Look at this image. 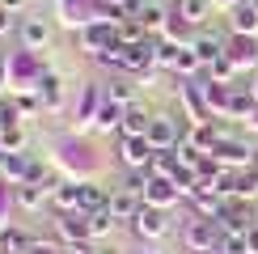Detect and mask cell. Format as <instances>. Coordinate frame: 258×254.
Here are the masks:
<instances>
[{"mask_svg":"<svg viewBox=\"0 0 258 254\" xmlns=\"http://www.w3.org/2000/svg\"><path fill=\"white\" fill-rule=\"evenodd\" d=\"M182 246H186L190 254H208L220 246V229L212 216H190L186 225H182Z\"/></svg>","mask_w":258,"mask_h":254,"instance_id":"1","label":"cell"},{"mask_svg":"<svg viewBox=\"0 0 258 254\" xmlns=\"http://www.w3.org/2000/svg\"><path fill=\"white\" fill-rule=\"evenodd\" d=\"M114 42H119V21L98 17V21H89V26H81V47L89 51L93 59H98L102 51H110Z\"/></svg>","mask_w":258,"mask_h":254,"instance_id":"2","label":"cell"},{"mask_svg":"<svg viewBox=\"0 0 258 254\" xmlns=\"http://www.w3.org/2000/svg\"><path fill=\"white\" fill-rule=\"evenodd\" d=\"M212 157H216L224 169H250V165H254V148L245 144V140H237V136H229V132H224L220 140H216Z\"/></svg>","mask_w":258,"mask_h":254,"instance_id":"3","label":"cell"},{"mask_svg":"<svg viewBox=\"0 0 258 254\" xmlns=\"http://www.w3.org/2000/svg\"><path fill=\"white\" fill-rule=\"evenodd\" d=\"M55 233L68 241V246H89L93 241V229H89V216H85V212H59Z\"/></svg>","mask_w":258,"mask_h":254,"instance_id":"4","label":"cell"},{"mask_svg":"<svg viewBox=\"0 0 258 254\" xmlns=\"http://www.w3.org/2000/svg\"><path fill=\"white\" fill-rule=\"evenodd\" d=\"M132 229H136V237L140 241H161V237H165V233H169V216H165V212H161V208H140V216L132 220Z\"/></svg>","mask_w":258,"mask_h":254,"instance_id":"5","label":"cell"},{"mask_svg":"<svg viewBox=\"0 0 258 254\" xmlns=\"http://www.w3.org/2000/svg\"><path fill=\"white\" fill-rule=\"evenodd\" d=\"M59 178H51V182H17L13 186V204L21 212H42V204H51V186H55Z\"/></svg>","mask_w":258,"mask_h":254,"instance_id":"6","label":"cell"},{"mask_svg":"<svg viewBox=\"0 0 258 254\" xmlns=\"http://www.w3.org/2000/svg\"><path fill=\"white\" fill-rule=\"evenodd\" d=\"M153 153L157 148L148 144V136H123V144H119V161L127 169H148L153 165Z\"/></svg>","mask_w":258,"mask_h":254,"instance_id":"7","label":"cell"},{"mask_svg":"<svg viewBox=\"0 0 258 254\" xmlns=\"http://www.w3.org/2000/svg\"><path fill=\"white\" fill-rule=\"evenodd\" d=\"M229 59L237 64V72H258V34H229Z\"/></svg>","mask_w":258,"mask_h":254,"instance_id":"8","label":"cell"},{"mask_svg":"<svg viewBox=\"0 0 258 254\" xmlns=\"http://www.w3.org/2000/svg\"><path fill=\"white\" fill-rule=\"evenodd\" d=\"M178 199H182V186L174 182V178H148V186H144V204L148 208L165 212V208H174Z\"/></svg>","mask_w":258,"mask_h":254,"instance_id":"9","label":"cell"},{"mask_svg":"<svg viewBox=\"0 0 258 254\" xmlns=\"http://www.w3.org/2000/svg\"><path fill=\"white\" fill-rule=\"evenodd\" d=\"M140 26L148 30L153 38H165V30H169V21H174V9H165L161 0H144V9H140Z\"/></svg>","mask_w":258,"mask_h":254,"instance_id":"10","label":"cell"},{"mask_svg":"<svg viewBox=\"0 0 258 254\" xmlns=\"http://www.w3.org/2000/svg\"><path fill=\"white\" fill-rule=\"evenodd\" d=\"M34 93H38L42 110H59V106H63V81H59V72L55 68H42V77L34 81Z\"/></svg>","mask_w":258,"mask_h":254,"instance_id":"11","label":"cell"},{"mask_svg":"<svg viewBox=\"0 0 258 254\" xmlns=\"http://www.w3.org/2000/svg\"><path fill=\"white\" fill-rule=\"evenodd\" d=\"M148 144H153V148H178L182 144L178 119H169V114H153V123H148Z\"/></svg>","mask_w":258,"mask_h":254,"instance_id":"12","label":"cell"},{"mask_svg":"<svg viewBox=\"0 0 258 254\" xmlns=\"http://www.w3.org/2000/svg\"><path fill=\"white\" fill-rule=\"evenodd\" d=\"M17 34L21 42H26V51H38V47H47V38H51V26H47V17H21L17 21Z\"/></svg>","mask_w":258,"mask_h":254,"instance_id":"13","label":"cell"},{"mask_svg":"<svg viewBox=\"0 0 258 254\" xmlns=\"http://www.w3.org/2000/svg\"><path fill=\"white\" fill-rule=\"evenodd\" d=\"M106 98V89L102 85H85V93H81V106H77V127H93V119H98V106Z\"/></svg>","mask_w":258,"mask_h":254,"instance_id":"14","label":"cell"},{"mask_svg":"<svg viewBox=\"0 0 258 254\" xmlns=\"http://www.w3.org/2000/svg\"><path fill=\"white\" fill-rule=\"evenodd\" d=\"M106 208H110V190L98 186L93 178H81V212L93 216V212H106Z\"/></svg>","mask_w":258,"mask_h":254,"instance_id":"15","label":"cell"},{"mask_svg":"<svg viewBox=\"0 0 258 254\" xmlns=\"http://www.w3.org/2000/svg\"><path fill=\"white\" fill-rule=\"evenodd\" d=\"M220 127L216 123H190L186 127V132H182V140H186V144H195L199 148V153H212V148H216V140H220Z\"/></svg>","mask_w":258,"mask_h":254,"instance_id":"16","label":"cell"},{"mask_svg":"<svg viewBox=\"0 0 258 254\" xmlns=\"http://www.w3.org/2000/svg\"><path fill=\"white\" fill-rule=\"evenodd\" d=\"M174 17H182L190 30H203V21L212 17V0H178V5H174Z\"/></svg>","mask_w":258,"mask_h":254,"instance_id":"17","label":"cell"},{"mask_svg":"<svg viewBox=\"0 0 258 254\" xmlns=\"http://www.w3.org/2000/svg\"><path fill=\"white\" fill-rule=\"evenodd\" d=\"M190 47H195V55L203 64H212V59H220L224 55V47H229V38H220V34H208V30H195V38H190Z\"/></svg>","mask_w":258,"mask_h":254,"instance_id":"18","label":"cell"},{"mask_svg":"<svg viewBox=\"0 0 258 254\" xmlns=\"http://www.w3.org/2000/svg\"><path fill=\"white\" fill-rule=\"evenodd\" d=\"M140 208H144V199H140L136 190H127V186L110 195V216H114V220H136Z\"/></svg>","mask_w":258,"mask_h":254,"instance_id":"19","label":"cell"},{"mask_svg":"<svg viewBox=\"0 0 258 254\" xmlns=\"http://www.w3.org/2000/svg\"><path fill=\"white\" fill-rule=\"evenodd\" d=\"M123 114H127V106H119L114 98H102L93 127H98V132H123Z\"/></svg>","mask_w":258,"mask_h":254,"instance_id":"20","label":"cell"},{"mask_svg":"<svg viewBox=\"0 0 258 254\" xmlns=\"http://www.w3.org/2000/svg\"><path fill=\"white\" fill-rule=\"evenodd\" d=\"M229 26H233V34H258V9L237 0V5L229 9Z\"/></svg>","mask_w":258,"mask_h":254,"instance_id":"21","label":"cell"},{"mask_svg":"<svg viewBox=\"0 0 258 254\" xmlns=\"http://www.w3.org/2000/svg\"><path fill=\"white\" fill-rule=\"evenodd\" d=\"M51 204L59 212H81V182H55L51 186Z\"/></svg>","mask_w":258,"mask_h":254,"instance_id":"22","label":"cell"},{"mask_svg":"<svg viewBox=\"0 0 258 254\" xmlns=\"http://www.w3.org/2000/svg\"><path fill=\"white\" fill-rule=\"evenodd\" d=\"M0 174L9 178V182H26V174H30V153H5L0 157Z\"/></svg>","mask_w":258,"mask_h":254,"instance_id":"23","label":"cell"},{"mask_svg":"<svg viewBox=\"0 0 258 254\" xmlns=\"http://www.w3.org/2000/svg\"><path fill=\"white\" fill-rule=\"evenodd\" d=\"M178 165H182L178 148H157V153H153V165H148V174H153V178H174Z\"/></svg>","mask_w":258,"mask_h":254,"instance_id":"24","label":"cell"},{"mask_svg":"<svg viewBox=\"0 0 258 254\" xmlns=\"http://www.w3.org/2000/svg\"><path fill=\"white\" fill-rule=\"evenodd\" d=\"M136 93H140V85L132 77H110V85H106V98H114L119 106H136Z\"/></svg>","mask_w":258,"mask_h":254,"instance_id":"25","label":"cell"},{"mask_svg":"<svg viewBox=\"0 0 258 254\" xmlns=\"http://www.w3.org/2000/svg\"><path fill=\"white\" fill-rule=\"evenodd\" d=\"M148 123H153V114L144 110V106H127V114H123V136H148Z\"/></svg>","mask_w":258,"mask_h":254,"instance_id":"26","label":"cell"},{"mask_svg":"<svg viewBox=\"0 0 258 254\" xmlns=\"http://www.w3.org/2000/svg\"><path fill=\"white\" fill-rule=\"evenodd\" d=\"M5 153H26V127H21V123L0 127V157H5Z\"/></svg>","mask_w":258,"mask_h":254,"instance_id":"27","label":"cell"},{"mask_svg":"<svg viewBox=\"0 0 258 254\" xmlns=\"http://www.w3.org/2000/svg\"><path fill=\"white\" fill-rule=\"evenodd\" d=\"M199 68H208V64H203V59L195 55V47H190V42H186V47L178 51V64H174V77H186V81H195V72H199Z\"/></svg>","mask_w":258,"mask_h":254,"instance_id":"28","label":"cell"},{"mask_svg":"<svg viewBox=\"0 0 258 254\" xmlns=\"http://www.w3.org/2000/svg\"><path fill=\"white\" fill-rule=\"evenodd\" d=\"M208 72H212V81H224V85H229L233 77H237V64H233V59H229V51H224L220 59H212V64H208Z\"/></svg>","mask_w":258,"mask_h":254,"instance_id":"29","label":"cell"},{"mask_svg":"<svg viewBox=\"0 0 258 254\" xmlns=\"http://www.w3.org/2000/svg\"><path fill=\"white\" fill-rule=\"evenodd\" d=\"M114 225H119V220L110 216V208H106V212H93V216H89V229H93V241H98V237H106V233H110Z\"/></svg>","mask_w":258,"mask_h":254,"instance_id":"30","label":"cell"},{"mask_svg":"<svg viewBox=\"0 0 258 254\" xmlns=\"http://www.w3.org/2000/svg\"><path fill=\"white\" fill-rule=\"evenodd\" d=\"M13 102H17V110H21V114H38V110H42V102H38V93H34V89H21Z\"/></svg>","mask_w":258,"mask_h":254,"instance_id":"31","label":"cell"},{"mask_svg":"<svg viewBox=\"0 0 258 254\" xmlns=\"http://www.w3.org/2000/svg\"><path fill=\"white\" fill-rule=\"evenodd\" d=\"M26 254H68L63 246H55V241H30V250Z\"/></svg>","mask_w":258,"mask_h":254,"instance_id":"32","label":"cell"},{"mask_svg":"<svg viewBox=\"0 0 258 254\" xmlns=\"http://www.w3.org/2000/svg\"><path fill=\"white\" fill-rule=\"evenodd\" d=\"M13 26H17V21H13V13H9V9H0V38H5Z\"/></svg>","mask_w":258,"mask_h":254,"instance_id":"33","label":"cell"},{"mask_svg":"<svg viewBox=\"0 0 258 254\" xmlns=\"http://www.w3.org/2000/svg\"><path fill=\"white\" fill-rule=\"evenodd\" d=\"M245 241H250V254H258V225H254L250 233H245Z\"/></svg>","mask_w":258,"mask_h":254,"instance_id":"34","label":"cell"},{"mask_svg":"<svg viewBox=\"0 0 258 254\" xmlns=\"http://www.w3.org/2000/svg\"><path fill=\"white\" fill-rule=\"evenodd\" d=\"M21 5H26V0H0V9H9V13H17Z\"/></svg>","mask_w":258,"mask_h":254,"instance_id":"35","label":"cell"},{"mask_svg":"<svg viewBox=\"0 0 258 254\" xmlns=\"http://www.w3.org/2000/svg\"><path fill=\"white\" fill-rule=\"evenodd\" d=\"M9 81V59H5V51H0V85Z\"/></svg>","mask_w":258,"mask_h":254,"instance_id":"36","label":"cell"},{"mask_svg":"<svg viewBox=\"0 0 258 254\" xmlns=\"http://www.w3.org/2000/svg\"><path fill=\"white\" fill-rule=\"evenodd\" d=\"M245 89H250V98L258 102V72H254V77H250V85H245Z\"/></svg>","mask_w":258,"mask_h":254,"instance_id":"37","label":"cell"},{"mask_svg":"<svg viewBox=\"0 0 258 254\" xmlns=\"http://www.w3.org/2000/svg\"><path fill=\"white\" fill-rule=\"evenodd\" d=\"M254 225H258V204H254Z\"/></svg>","mask_w":258,"mask_h":254,"instance_id":"38","label":"cell"},{"mask_svg":"<svg viewBox=\"0 0 258 254\" xmlns=\"http://www.w3.org/2000/svg\"><path fill=\"white\" fill-rule=\"evenodd\" d=\"M208 254H224V250H220V246H216V250H208Z\"/></svg>","mask_w":258,"mask_h":254,"instance_id":"39","label":"cell"},{"mask_svg":"<svg viewBox=\"0 0 258 254\" xmlns=\"http://www.w3.org/2000/svg\"><path fill=\"white\" fill-rule=\"evenodd\" d=\"M220 5H237V0H220Z\"/></svg>","mask_w":258,"mask_h":254,"instance_id":"40","label":"cell"},{"mask_svg":"<svg viewBox=\"0 0 258 254\" xmlns=\"http://www.w3.org/2000/svg\"><path fill=\"white\" fill-rule=\"evenodd\" d=\"M245 5H254V9H258V0H245Z\"/></svg>","mask_w":258,"mask_h":254,"instance_id":"41","label":"cell"},{"mask_svg":"<svg viewBox=\"0 0 258 254\" xmlns=\"http://www.w3.org/2000/svg\"><path fill=\"white\" fill-rule=\"evenodd\" d=\"M140 254H157V250H140Z\"/></svg>","mask_w":258,"mask_h":254,"instance_id":"42","label":"cell"}]
</instances>
